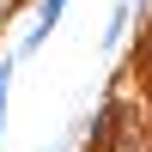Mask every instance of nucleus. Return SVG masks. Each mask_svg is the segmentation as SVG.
<instances>
[{
    "mask_svg": "<svg viewBox=\"0 0 152 152\" xmlns=\"http://www.w3.org/2000/svg\"><path fill=\"white\" fill-rule=\"evenodd\" d=\"M18 12H24V0H0V31H6V24L18 18Z\"/></svg>",
    "mask_w": 152,
    "mask_h": 152,
    "instance_id": "nucleus-4",
    "label": "nucleus"
},
{
    "mask_svg": "<svg viewBox=\"0 0 152 152\" xmlns=\"http://www.w3.org/2000/svg\"><path fill=\"white\" fill-rule=\"evenodd\" d=\"M12 73H18V61L0 55V140H6V122H12Z\"/></svg>",
    "mask_w": 152,
    "mask_h": 152,
    "instance_id": "nucleus-3",
    "label": "nucleus"
},
{
    "mask_svg": "<svg viewBox=\"0 0 152 152\" xmlns=\"http://www.w3.org/2000/svg\"><path fill=\"white\" fill-rule=\"evenodd\" d=\"M128 12H140V24H152V0H128Z\"/></svg>",
    "mask_w": 152,
    "mask_h": 152,
    "instance_id": "nucleus-5",
    "label": "nucleus"
},
{
    "mask_svg": "<svg viewBox=\"0 0 152 152\" xmlns=\"http://www.w3.org/2000/svg\"><path fill=\"white\" fill-rule=\"evenodd\" d=\"M128 24H134V12H128V0H116V6H110V18H104V37H97V43H104L110 55H116V49L128 43Z\"/></svg>",
    "mask_w": 152,
    "mask_h": 152,
    "instance_id": "nucleus-1",
    "label": "nucleus"
},
{
    "mask_svg": "<svg viewBox=\"0 0 152 152\" xmlns=\"http://www.w3.org/2000/svg\"><path fill=\"white\" fill-rule=\"evenodd\" d=\"M49 152H67V146H49Z\"/></svg>",
    "mask_w": 152,
    "mask_h": 152,
    "instance_id": "nucleus-6",
    "label": "nucleus"
},
{
    "mask_svg": "<svg viewBox=\"0 0 152 152\" xmlns=\"http://www.w3.org/2000/svg\"><path fill=\"white\" fill-rule=\"evenodd\" d=\"M67 6H73V0H37V24H31V31L49 43V37L61 31V18H67Z\"/></svg>",
    "mask_w": 152,
    "mask_h": 152,
    "instance_id": "nucleus-2",
    "label": "nucleus"
}]
</instances>
